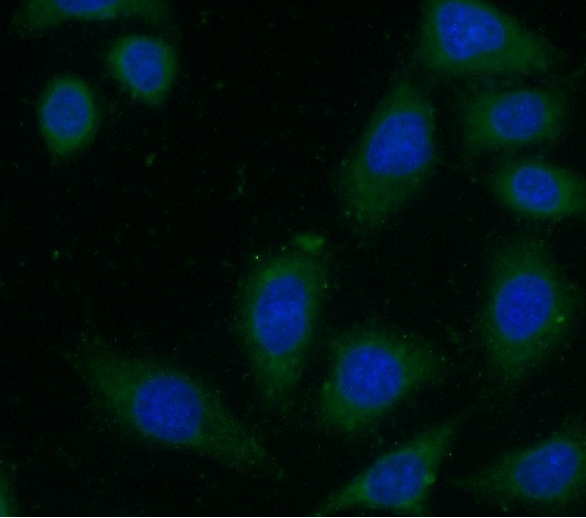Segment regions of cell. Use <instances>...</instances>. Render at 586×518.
I'll list each match as a JSON object with an SVG mask.
<instances>
[{"label":"cell","instance_id":"cell-1","mask_svg":"<svg viewBox=\"0 0 586 518\" xmlns=\"http://www.w3.org/2000/svg\"><path fill=\"white\" fill-rule=\"evenodd\" d=\"M94 414L117 434L200 456L239 473L279 478L263 443L204 379L164 357L80 333L62 352Z\"/></svg>","mask_w":586,"mask_h":518},{"label":"cell","instance_id":"cell-2","mask_svg":"<svg viewBox=\"0 0 586 518\" xmlns=\"http://www.w3.org/2000/svg\"><path fill=\"white\" fill-rule=\"evenodd\" d=\"M323 236L296 235L257 261L238 288L233 327L269 407L294 401L329 286Z\"/></svg>","mask_w":586,"mask_h":518},{"label":"cell","instance_id":"cell-3","mask_svg":"<svg viewBox=\"0 0 586 518\" xmlns=\"http://www.w3.org/2000/svg\"><path fill=\"white\" fill-rule=\"evenodd\" d=\"M581 306L546 241L520 233L491 253L479 336L490 380L499 390L521 384L569 336Z\"/></svg>","mask_w":586,"mask_h":518},{"label":"cell","instance_id":"cell-4","mask_svg":"<svg viewBox=\"0 0 586 518\" xmlns=\"http://www.w3.org/2000/svg\"><path fill=\"white\" fill-rule=\"evenodd\" d=\"M438 163L435 108L409 69L399 70L333 175L342 220L377 234L427 184Z\"/></svg>","mask_w":586,"mask_h":518},{"label":"cell","instance_id":"cell-5","mask_svg":"<svg viewBox=\"0 0 586 518\" xmlns=\"http://www.w3.org/2000/svg\"><path fill=\"white\" fill-rule=\"evenodd\" d=\"M445 370L444 358L410 335L375 326L342 332L330 345L319 421L339 433H362Z\"/></svg>","mask_w":586,"mask_h":518},{"label":"cell","instance_id":"cell-6","mask_svg":"<svg viewBox=\"0 0 586 518\" xmlns=\"http://www.w3.org/2000/svg\"><path fill=\"white\" fill-rule=\"evenodd\" d=\"M414 58L453 76L545 73L560 60L547 39L495 5L475 0L424 3Z\"/></svg>","mask_w":586,"mask_h":518},{"label":"cell","instance_id":"cell-7","mask_svg":"<svg viewBox=\"0 0 586 518\" xmlns=\"http://www.w3.org/2000/svg\"><path fill=\"white\" fill-rule=\"evenodd\" d=\"M586 439L581 415L567 418L550 437L501 455L452 480L454 488L495 502L546 508L574 504L585 491Z\"/></svg>","mask_w":586,"mask_h":518},{"label":"cell","instance_id":"cell-8","mask_svg":"<svg viewBox=\"0 0 586 518\" xmlns=\"http://www.w3.org/2000/svg\"><path fill=\"white\" fill-rule=\"evenodd\" d=\"M465 418L459 413L384 453L326 497L314 515L355 508L425 514L443 458Z\"/></svg>","mask_w":586,"mask_h":518},{"label":"cell","instance_id":"cell-9","mask_svg":"<svg viewBox=\"0 0 586 518\" xmlns=\"http://www.w3.org/2000/svg\"><path fill=\"white\" fill-rule=\"evenodd\" d=\"M569 100L561 86L469 91L457 105L463 145L481 153L553 141L563 131Z\"/></svg>","mask_w":586,"mask_h":518},{"label":"cell","instance_id":"cell-10","mask_svg":"<svg viewBox=\"0 0 586 518\" xmlns=\"http://www.w3.org/2000/svg\"><path fill=\"white\" fill-rule=\"evenodd\" d=\"M495 197L530 219L559 220L585 211L586 188L577 173L534 158L509 160L490 178Z\"/></svg>","mask_w":586,"mask_h":518},{"label":"cell","instance_id":"cell-11","mask_svg":"<svg viewBox=\"0 0 586 518\" xmlns=\"http://www.w3.org/2000/svg\"><path fill=\"white\" fill-rule=\"evenodd\" d=\"M40 134L54 160L70 159L95 139L101 113L87 81L59 74L45 84L37 103Z\"/></svg>","mask_w":586,"mask_h":518},{"label":"cell","instance_id":"cell-12","mask_svg":"<svg viewBox=\"0 0 586 518\" xmlns=\"http://www.w3.org/2000/svg\"><path fill=\"white\" fill-rule=\"evenodd\" d=\"M104 64L127 94L151 108L165 103L178 72V56L171 42L147 34L116 38L105 51Z\"/></svg>","mask_w":586,"mask_h":518},{"label":"cell","instance_id":"cell-13","mask_svg":"<svg viewBox=\"0 0 586 518\" xmlns=\"http://www.w3.org/2000/svg\"><path fill=\"white\" fill-rule=\"evenodd\" d=\"M170 18V5L161 0H26L10 26L19 36L32 37L67 21L138 19L161 26Z\"/></svg>","mask_w":586,"mask_h":518},{"label":"cell","instance_id":"cell-14","mask_svg":"<svg viewBox=\"0 0 586 518\" xmlns=\"http://www.w3.org/2000/svg\"><path fill=\"white\" fill-rule=\"evenodd\" d=\"M14 470L12 465L5 462L1 466V504H0V515L1 516H14L20 514V504L17 498L15 482H14Z\"/></svg>","mask_w":586,"mask_h":518}]
</instances>
